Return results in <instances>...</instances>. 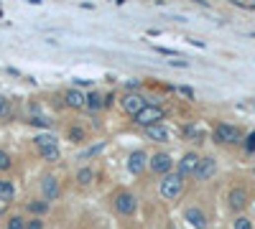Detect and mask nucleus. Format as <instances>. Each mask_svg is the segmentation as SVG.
<instances>
[{
  "mask_svg": "<svg viewBox=\"0 0 255 229\" xmlns=\"http://www.w3.org/2000/svg\"><path fill=\"white\" fill-rule=\"evenodd\" d=\"M133 120H136V125H141V128H153V125H161L163 110H161V107H156V104H146Z\"/></svg>",
  "mask_w": 255,
  "mask_h": 229,
  "instance_id": "1",
  "label": "nucleus"
},
{
  "mask_svg": "<svg viewBox=\"0 0 255 229\" xmlns=\"http://www.w3.org/2000/svg\"><path fill=\"white\" fill-rule=\"evenodd\" d=\"M182 191H184V178L179 176V173H169V176H163V181H161V196L163 198H179L182 196Z\"/></svg>",
  "mask_w": 255,
  "mask_h": 229,
  "instance_id": "2",
  "label": "nucleus"
},
{
  "mask_svg": "<svg viewBox=\"0 0 255 229\" xmlns=\"http://www.w3.org/2000/svg\"><path fill=\"white\" fill-rule=\"evenodd\" d=\"M215 140H217V143H224V145L237 143V140H240V130H237L235 125H227V122H219V125L215 128Z\"/></svg>",
  "mask_w": 255,
  "mask_h": 229,
  "instance_id": "3",
  "label": "nucleus"
},
{
  "mask_svg": "<svg viewBox=\"0 0 255 229\" xmlns=\"http://www.w3.org/2000/svg\"><path fill=\"white\" fill-rule=\"evenodd\" d=\"M202 158L197 153H186V156L179 161V176L182 178H189V176H197V168H199Z\"/></svg>",
  "mask_w": 255,
  "mask_h": 229,
  "instance_id": "4",
  "label": "nucleus"
},
{
  "mask_svg": "<svg viewBox=\"0 0 255 229\" xmlns=\"http://www.w3.org/2000/svg\"><path fill=\"white\" fill-rule=\"evenodd\" d=\"M148 165H151L153 173H161V176H169V171L174 168V161L171 156H166V153H156V156L148 161Z\"/></svg>",
  "mask_w": 255,
  "mask_h": 229,
  "instance_id": "5",
  "label": "nucleus"
},
{
  "mask_svg": "<svg viewBox=\"0 0 255 229\" xmlns=\"http://www.w3.org/2000/svg\"><path fill=\"white\" fill-rule=\"evenodd\" d=\"M184 219H186V224H189L191 229H207V217H204V211L197 209V206L186 209V211H184Z\"/></svg>",
  "mask_w": 255,
  "mask_h": 229,
  "instance_id": "6",
  "label": "nucleus"
},
{
  "mask_svg": "<svg viewBox=\"0 0 255 229\" xmlns=\"http://www.w3.org/2000/svg\"><path fill=\"white\" fill-rule=\"evenodd\" d=\"M136 196L133 194H117L115 196V209L120 211V214H136Z\"/></svg>",
  "mask_w": 255,
  "mask_h": 229,
  "instance_id": "7",
  "label": "nucleus"
},
{
  "mask_svg": "<svg viewBox=\"0 0 255 229\" xmlns=\"http://www.w3.org/2000/svg\"><path fill=\"white\" fill-rule=\"evenodd\" d=\"M123 107H125V112H130L133 117H136L143 107H146V99L141 95H125L123 97Z\"/></svg>",
  "mask_w": 255,
  "mask_h": 229,
  "instance_id": "8",
  "label": "nucleus"
},
{
  "mask_svg": "<svg viewBox=\"0 0 255 229\" xmlns=\"http://www.w3.org/2000/svg\"><path fill=\"white\" fill-rule=\"evenodd\" d=\"M148 165V156H146V153L143 150H136V153H133V156L128 158V168H130V173H143V168Z\"/></svg>",
  "mask_w": 255,
  "mask_h": 229,
  "instance_id": "9",
  "label": "nucleus"
},
{
  "mask_svg": "<svg viewBox=\"0 0 255 229\" xmlns=\"http://www.w3.org/2000/svg\"><path fill=\"white\" fill-rule=\"evenodd\" d=\"M41 191H43V198H46V201H54V198H59V194H62V189H59V181L51 178V176L43 178Z\"/></svg>",
  "mask_w": 255,
  "mask_h": 229,
  "instance_id": "10",
  "label": "nucleus"
},
{
  "mask_svg": "<svg viewBox=\"0 0 255 229\" xmlns=\"http://www.w3.org/2000/svg\"><path fill=\"white\" fill-rule=\"evenodd\" d=\"M227 201H230V206H232L235 211H243V209L248 206V191H245V189H232Z\"/></svg>",
  "mask_w": 255,
  "mask_h": 229,
  "instance_id": "11",
  "label": "nucleus"
},
{
  "mask_svg": "<svg viewBox=\"0 0 255 229\" xmlns=\"http://www.w3.org/2000/svg\"><path fill=\"white\" fill-rule=\"evenodd\" d=\"M215 171H217L215 158H202V163H199V168H197V178H199V181H209V178L215 176Z\"/></svg>",
  "mask_w": 255,
  "mask_h": 229,
  "instance_id": "12",
  "label": "nucleus"
},
{
  "mask_svg": "<svg viewBox=\"0 0 255 229\" xmlns=\"http://www.w3.org/2000/svg\"><path fill=\"white\" fill-rule=\"evenodd\" d=\"M64 102L69 107H87V97L82 95V92H77V89H69L64 95Z\"/></svg>",
  "mask_w": 255,
  "mask_h": 229,
  "instance_id": "13",
  "label": "nucleus"
},
{
  "mask_svg": "<svg viewBox=\"0 0 255 229\" xmlns=\"http://www.w3.org/2000/svg\"><path fill=\"white\" fill-rule=\"evenodd\" d=\"M146 135L151 137V140H156V143H166V140H169V130L163 128V125H153V128H146Z\"/></svg>",
  "mask_w": 255,
  "mask_h": 229,
  "instance_id": "14",
  "label": "nucleus"
},
{
  "mask_svg": "<svg viewBox=\"0 0 255 229\" xmlns=\"http://www.w3.org/2000/svg\"><path fill=\"white\" fill-rule=\"evenodd\" d=\"M87 107H89L92 112L102 110V107H105V97H102V95H97V92H89V95H87Z\"/></svg>",
  "mask_w": 255,
  "mask_h": 229,
  "instance_id": "15",
  "label": "nucleus"
},
{
  "mask_svg": "<svg viewBox=\"0 0 255 229\" xmlns=\"http://www.w3.org/2000/svg\"><path fill=\"white\" fill-rule=\"evenodd\" d=\"M16 196V189H13L10 181H0V201H10Z\"/></svg>",
  "mask_w": 255,
  "mask_h": 229,
  "instance_id": "16",
  "label": "nucleus"
},
{
  "mask_svg": "<svg viewBox=\"0 0 255 229\" xmlns=\"http://www.w3.org/2000/svg\"><path fill=\"white\" fill-rule=\"evenodd\" d=\"M34 143L38 145V150H46V148H54V145H56V137H54V135H36Z\"/></svg>",
  "mask_w": 255,
  "mask_h": 229,
  "instance_id": "17",
  "label": "nucleus"
},
{
  "mask_svg": "<svg viewBox=\"0 0 255 229\" xmlns=\"http://www.w3.org/2000/svg\"><path fill=\"white\" fill-rule=\"evenodd\" d=\"M95 173H92V168H82V171L77 173V181L82 183V186H87V183H92Z\"/></svg>",
  "mask_w": 255,
  "mask_h": 229,
  "instance_id": "18",
  "label": "nucleus"
},
{
  "mask_svg": "<svg viewBox=\"0 0 255 229\" xmlns=\"http://www.w3.org/2000/svg\"><path fill=\"white\" fill-rule=\"evenodd\" d=\"M41 156H43V161H59V148L54 145V148H46V150H41Z\"/></svg>",
  "mask_w": 255,
  "mask_h": 229,
  "instance_id": "19",
  "label": "nucleus"
},
{
  "mask_svg": "<svg viewBox=\"0 0 255 229\" xmlns=\"http://www.w3.org/2000/svg\"><path fill=\"white\" fill-rule=\"evenodd\" d=\"M232 229H253V222H250L248 217H237V219L232 222Z\"/></svg>",
  "mask_w": 255,
  "mask_h": 229,
  "instance_id": "20",
  "label": "nucleus"
},
{
  "mask_svg": "<svg viewBox=\"0 0 255 229\" xmlns=\"http://www.w3.org/2000/svg\"><path fill=\"white\" fill-rule=\"evenodd\" d=\"M69 140L82 143V140H84V130H82V128H69Z\"/></svg>",
  "mask_w": 255,
  "mask_h": 229,
  "instance_id": "21",
  "label": "nucleus"
},
{
  "mask_svg": "<svg viewBox=\"0 0 255 229\" xmlns=\"http://www.w3.org/2000/svg\"><path fill=\"white\" fill-rule=\"evenodd\" d=\"M28 209H31L34 214H43L49 209V201H34V204H28Z\"/></svg>",
  "mask_w": 255,
  "mask_h": 229,
  "instance_id": "22",
  "label": "nucleus"
},
{
  "mask_svg": "<svg viewBox=\"0 0 255 229\" xmlns=\"http://www.w3.org/2000/svg\"><path fill=\"white\" fill-rule=\"evenodd\" d=\"M10 168V156L5 150H0V171H8Z\"/></svg>",
  "mask_w": 255,
  "mask_h": 229,
  "instance_id": "23",
  "label": "nucleus"
},
{
  "mask_svg": "<svg viewBox=\"0 0 255 229\" xmlns=\"http://www.w3.org/2000/svg\"><path fill=\"white\" fill-rule=\"evenodd\" d=\"M8 229H26V222H23L21 217H13V219L8 222Z\"/></svg>",
  "mask_w": 255,
  "mask_h": 229,
  "instance_id": "24",
  "label": "nucleus"
},
{
  "mask_svg": "<svg viewBox=\"0 0 255 229\" xmlns=\"http://www.w3.org/2000/svg\"><path fill=\"white\" fill-rule=\"evenodd\" d=\"M245 150H248V153H255V130L245 137Z\"/></svg>",
  "mask_w": 255,
  "mask_h": 229,
  "instance_id": "25",
  "label": "nucleus"
},
{
  "mask_svg": "<svg viewBox=\"0 0 255 229\" xmlns=\"http://www.w3.org/2000/svg\"><path fill=\"white\" fill-rule=\"evenodd\" d=\"M43 222L41 219H31V222H26V229H41Z\"/></svg>",
  "mask_w": 255,
  "mask_h": 229,
  "instance_id": "26",
  "label": "nucleus"
},
{
  "mask_svg": "<svg viewBox=\"0 0 255 229\" xmlns=\"http://www.w3.org/2000/svg\"><path fill=\"white\" fill-rule=\"evenodd\" d=\"M179 92H182L184 97H194V89L191 87H179Z\"/></svg>",
  "mask_w": 255,
  "mask_h": 229,
  "instance_id": "27",
  "label": "nucleus"
},
{
  "mask_svg": "<svg viewBox=\"0 0 255 229\" xmlns=\"http://www.w3.org/2000/svg\"><path fill=\"white\" fill-rule=\"evenodd\" d=\"M31 122H34V125H41V128H49V122L43 120V117H36V120H31Z\"/></svg>",
  "mask_w": 255,
  "mask_h": 229,
  "instance_id": "28",
  "label": "nucleus"
},
{
  "mask_svg": "<svg viewBox=\"0 0 255 229\" xmlns=\"http://www.w3.org/2000/svg\"><path fill=\"white\" fill-rule=\"evenodd\" d=\"M112 99H115L112 95H108V97H105V107H112Z\"/></svg>",
  "mask_w": 255,
  "mask_h": 229,
  "instance_id": "29",
  "label": "nucleus"
},
{
  "mask_svg": "<svg viewBox=\"0 0 255 229\" xmlns=\"http://www.w3.org/2000/svg\"><path fill=\"white\" fill-rule=\"evenodd\" d=\"M0 112H5V97L0 95Z\"/></svg>",
  "mask_w": 255,
  "mask_h": 229,
  "instance_id": "30",
  "label": "nucleus"
}]
</instances>
